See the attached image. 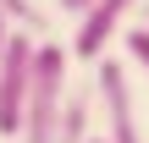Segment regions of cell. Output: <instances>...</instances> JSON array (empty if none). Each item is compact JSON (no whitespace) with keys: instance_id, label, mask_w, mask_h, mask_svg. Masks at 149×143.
I'll return each instance as SVG.
<instances>
[{"instance_id":"cell-8","label":"cell","mask_w":149,"mask_h":143,"mask_svg":"<svg viewBox=\"0 0 149 143\" xmlns=\"http://www.w3.org/2000/svg\"><path fill=\"white\" fill-rule=\"evenodd\" d=\"M88 6H94V0H61V11H72V17H83Z\"/></svg>"},{"instance_id":"cell-7","label":"cell","mask_w":149,"mask_h":143,"mask_svg":"<svg viewBox=\"0 0 149 143\" xmlns=\"http://www.w3.org/2000/svg\"><path fill=\"white\" fill-rule=\"evenodd\" d=\"M122 44H127V55L149 72V28H144V22H138V28H127V33H122Z\"/></svg>"},{"instance_id":"cell-10","label":"cell","mask_w":149,"mask_h":143,"mask_svg":"<svg viewBox=\"0 0 149 143\" xmlns=\"http://www.w3.org/2000/svg\"><path fill=\"white\" fill-rule=\"evenodd\" d=\"M138 6H144V28H149V0H138Z\"/></svg>"},{"instance_id":"cell-9","label":"cell","mask_w":149,"mask_h":143,"mask_svg":"<svg viewBox=\"0 0 149 143\" xmlns=\"http://www.w3.org/2000/svg\"><path fill=\"white\" fill-rule=\"evenodd\" d=\"M6 39H11V22L0 17V55H6Z\"/></svg>"},{"instance_id":"cell-5","label":"cell","mask_w":149,"mask_h":143,"mask_svg":"<svg viewBox=\"0 0 149 143\" xmlns=\"http://www.w3.org/2000/svg\"><path fill=\"white\" fill-rule=\"evenodd\" d=\"M88 138H94V88H77V83H72L50 143H88Z\"/></svg>"},{"instance_id":"cell-3","label":"cell","mask_w":149,"mask_h":143,"mask_svg":"<svg viewBox=\"0 0 149 143\" xmlns=\"http://www.w3.org/2000/svg\"><path fill=\"white\" fill-rule=\"evenodd\" d=\"M28 77H33V39H28V28H11L6 55H0V132H6V138H17V132H22Z\"/></svg>"},{"instance_id":"cell-6","label":"cell","mask_w":149,"mask_h":143,"mask_svg":"<svg viewBox=\"0 0 149 143\" xmlns=\"http://www.w3.org/2000/svg\"><path fill=\"white\" fill-rule=\"evenodd\" d=\"M0 17H6L11 28H28V33H44V11H39L33 0H0Z\"/></svg>"},{"instance_id":"cell-11","label":"cell","mask_w":149,"mask_h":143,"mask_svg":"<svg viewBox=\"0 0 149 143\" xmlns=\"http://www.w3.org/2000/svg\"><path fill=\"white\" fill-rule=\"evenodd\" d=\"M88 143H105V138H88Z\"/></svg>"},{"instance_id":"cell-4","label":"cell","mask_w":149,"mask_h":143,"mask_svg":"<svg viewBox=\"0 0 149 143\" xmlns=\"http://www.w3.org/2000/svg\"><path fill=\"white\" fill-rule=\"evenodd\" d=\"M133 6H138V0H94V6L77 17V28H72V61H100Z\"/></svg>"},{"instance_id":"cell-1","label":"cell","mask_w":149,"mask_h":143,"mask_svg":"<svg viewBox=\"0 0 149 143\" xmlns=\"http://www.w3.org/2000/svg\"><path fill=\"white\" fill-rule=\"evenodd\" d=\"M66 50L39 39L33 44V77H28V110H22V143H50L55 138V121H61V105H66Z\"/></svg>"},{"instance_id":"cell-2","label":"cell","mask_w":149,"mask_h":143,"mask_svg":"<svg viewBox=\"0 0 149 143\" xmlns=\"http://www.w3.org/2000/svg\"><path fill=\"white\" fill-rule=\"evenodd\" d=\"M94 99L105 110V143H144L138 105H133V83H127V66L116 55H100L94 61Z\"/></svg>"}]
</instances>
